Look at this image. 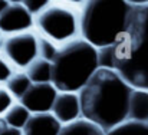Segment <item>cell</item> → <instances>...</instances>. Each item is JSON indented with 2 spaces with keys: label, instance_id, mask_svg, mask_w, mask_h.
I'll list each match as a JSON object with an SVG mask.
<instances>
[{
  "label": "cell",
  "instance_id": "obj_1",
  "mask_svg": "<svg viewBox=\"0 0 148 135\" xmlns=\"http://www.w3.org/2000/svg\"><path fill=\"white\" fill-rule=\"evenodd\" d=\"M131 88L114 69L99 68L79 90L82 118L105 132L128 121Z\"/></svg>",
  "mask_w": 148,
  "mask_h": 135
},
{
  "label": "cell",
  "instance_id": "obj_2",
  "mask_svg": "<svg viewBox=\"0 0 148 135\" xmlns=\"http://www.w3.org/2000/svg\"><path fill=\"white\" fill-rule=\"evenodd\" d=\"M127 26L114 49V71L134 89L148 90V0H131Z\"/></svg>",
  "mask_w": 148,
  "mask_h": 135
},
{
  "label": "cell",
  "instance_id": "obj_3",
  "mask_svg": "<svg viewBox=\"0 0 148 135\" xmlns=\"http://www.w3.org/2000/svg\"><path fill=\"white\" fill-rule=\"evenodd\" d=\"M52 84L58 92L79 93L99 69L98 49L79 38L59 46L52 60Z\"/></svg>",
  "mask_w": 148,
  "mask_h": 135
},
{
  "label": "cell",
  "instance_id": "obj_4",
  "mask_svg": "<svg viewBox=\"0 0 148 135\" xmlns=\"http://www.w3.org/2000/svg\"><path fill=\"white\" fill-rule=\"evenodd\" d=\"M130 1H85L81 9V38L103 49L114 46L127 26Z\"/></svg>",
  "mask_w": 148,
  "mask_h": 135
},
{
  "label": "cell",
  "instance_id": "obj_5",
  "mask_svg": "<svg viewBox=\"0 0 148 135\" xmlns=\"http://www.w3.org/2000/svg\"><path fill=\"white\" fill-rule=\"evenodd\" d=\"M84 3L49 1V4L35 16L33 27L36 35L62 46L81 38V9Z\"/></svg>",
  "mask_w": 148,
  "mask_h": 135
},
{
  "label": "cell",
  "instance_id": "obj_6",
  "mask_svg": "<svg viewBox=\"0 0 148 135\" xmlns=\"http://www.w3.org/2000/svg\"><path fill=\"white\" fill-rule=\"evenodd\" d=\"M1 55L13 65V68L26 71L29 65L39 58L38 35L33 32H25L4 36Z\"/></svg>",
  "mask_w": 148,
  "mask_h": 135
},
{
  "label": "cell",
  "instance_id": "obj_7",
  "mask_svg": "<svg viewBox=\"0 0 148 135\" xmlns=\"http://www.w3.org/2000/svg\"><path fill=\"white\" fill-rule=\"evenodd\" d=\"M35 17L22 1H10V6L0 14V32L6 36L30 32Z\"/></svg>",
  "mask_w": 148,
  "mask_h": 135
},
{
  "label": "cell",
  "instance_id": "obj_8",
  "mask_svg": "<svg viewBox=\"0 0 148 135\" xmlns=\"http://www.w3.org/2000/svg\"><path fill=\"white\" fill-rule=\"evenodd\" d=\"M58 93L59 92L53 84H32V86L19 102L30 114L50 112Z\"/></svg>",
  "mask_w": 148,
  "mask_h": 135
},
{
  "label": "cell",
  "instance_id": "obj_9",
  "mask_svg": "<svg viewBox=\"0 0 148 135\" xmlns=\"http://www.w3.org/2000/svg\"><path fill=\"white\" fill-rule=\"evenodd\" d=\"M53 116L62 124L68 125L71 122H75L82 118V111H81V99L79 93L73 92H59L52 111Z\"/></svg>",
  "mask_w": 148,
  "mask_h": 135
},
{
  "label": "cell",
  "instance_id": "obj_10",
  "mask_svg": "<svg viewBox=\"0 0 148 135\" xmlns=\"http://www.w3.org/2000/svg\"><path fill=\"white\" fill-rule=\"evenodd\" d=\"M62 127L52 112H43L32 114L22 131L23 135H59Z\"/></svg>",
  "mask_w": 148,
  "mask_h": 135
},
{
  "label": "cell",
  "instance_id": "obj_11",
  "mask_svg": "<svg viewBox=\"0 0 148 135\" xmlns=\"http://www.w3.org/2000/svg\"><path fill=\"white\" fill-rule=\"evenodd\" d=\"M128 121L148 124V90H132L128 105Z\"/></svg>",
  "mask_w": 148,
  "mask_h": 135
},
{
  "label": "cell",
  "instance_id": "obj_12",
  "mask_svg": "<svg viewBox=\"0 0 148 135\" xmlns=\"http://www.w3.org/2000/svg\"><path fill=\"white\" fill-rule=\"evenodd\" d=\"M32 81V84H52L53 76V66L52 62L38 58L35 62L29 65V68L25 71Z\"/></svg>",
  "mask_w": 148,
  "mask_h": 135
},
{
  "label": "cell",
  "instance_id": "obj_13",
  "mask_svg": "<svg viewBox=\"0 0 148 135\" xmlns=\"http://www.w3.org/2000/svg\"><path fill=\"white\" fill-rule=\"evenodd\" d=\"M59 135H106V132L98 125L86 121L85 118H81L75 122L63 125Z\"/></svg>",
  "mask_w": 148,
  "mask_h": 135
},
{
  "label": "cell",
  "instance_id": "obj_14",
  "mask_svg": "<svg viewBox=\"0 0 148 135\" xmlns=\"http://www.w3.org/2000/svg\"><path fill=\"white\" fill-rule=\"evenodd\" d=\"M30 86H32V81L29 79V76L25 71L14 72V75L6 84V89L9 90V93L14 99H19V101L23 98V95L29 90Z\"/></svg>",
  "mask_w": 148,
  "mask_h": 135
},
{
  "label": "cell",
  "instance_id": "obj_15",
  "mask_svg": "<svg viewBox=\"0 0 148 135\" xmlns=\"http://www.w3.org/2000/svg\"><path fill=\"white\" fill-rule=\"evenodd\" d=\"M30 112L20 103V102H14L13 106L6 112V115L3 116L6 124L10 125V127H14V128H19V130H23V127L26 125V122L29 121L30 118Z\"/></svg>",
  "mask_w": 148,
  "mask_h": 135
},
{
  "label": "cell",
  "instance_id": "obj_16",
  "mask_svg": "<svg viewBox=\"0 0 148 135\" xmlns=\"http://www.w3.org/2000/svg\"><path fill=\"white\" fill-rule=\"evenodd\" d=\"M106 135H148V124L125 121L121 125L108 131Z\"/></svg>",
  "mask_w": 148,
  "mask_h": 135
},
{
  "label": "cell",
  "instance_id": "obj_17",
  "mask_svg": "<svg viewBox=\"0 0 148 135\" xmlns=\"http://www.w3.org/2000/svg\"><path fill=\"white\" fill-rule=\"evenodd\" d=\"M38 45H39V58L52 62L55 59L56 53H58L59 46L55 45L53 42H50L49 39H46V38L39 36V35H38Z\"/></svg>",
  "mask_w": 148,
  "mask_h": 135
},
{
  "label": "cell",
  "instance_id": "obj_18",
  "mask_svg": "<svg viewBox=\"0 0 148 135\" xmlns=\"http://www.w3.org/2000/svg\"><path fill=\"white\" fill-rule=\"evenodd\" d=\"M14 75V68L13 65L0 53V85H6L9 79Z\"/></svg>",
  "mask_w": 148,
  "mask_h": 135
},
{
  "label": "cell",
  "instance_id": "obj_19",
  "mask_svg": "<svg viewBox=\"0 0 148 135\" xmlns=\"http://www.w3.org/2000/svg\"><path fill=\"white\" fill-rule=\"evenodd\" d=\"M13 103H14V98L9 93L6 88L0 86V118L6 115V112L13 106Z\"/></svg>",
  "mask_w": 148,
  "mask_h": 135
},
{
  "label": "cell",
  "instance_id": "obj_20",
  "mask_svg": "<svg viewBox=\"0 0 148 135\" xmlns=\"http://www.w3.org/2000/svg\"><path fill=\"white\" fill-rule=\"evenodd\" d=\"M23 3V6L27 9V12L35 17L36 14H39L48 4H49V1H46V0H25V1H22Z\"/></svg>",
  "mask_w": 148,
  "mask_h": 135
},
{
  "label": "cell",
  "instance_id": "obj_21",
  "mask_svg": "<svg viewBox=\"0 0 148 135\" xmlns=\"http://www.w3.org/2000/svg\"><path fill=\"white\" fill-rule=\"evenodd\" d=\"M0 135H23V131L19 130V128H14V127L6 125V127L0 131Z\"/></svg>",
  "mask_w": 148,
  "mask_h": 135
},
{
  "label": "cell",
  "instance_id": "obj_22",
  "mask_svg": "<svg viewBox=\"0 0 148 135\" xmlns=\"http://www.w3.org/2000/svg\"><path fill=\"white\" fill-rule=\"evenodd\" d=\"M9 6H10V1H7V0H0V14H1Z\"/></svg>",
  "mask_w": 148,
  "mask_h": 135
},
{
  "label": "cell",
  "instance_id": "obj_23",
  "mask_svg": "<svg viewBox=\"0 0 148 135\" xmlns=\"http://www.w3.org/2000/svg\"><path fill=\"white\" fill-rule=\"evenodd\" d=\"M6 125H7V124H6L4 118H0V131H1V130H3V128H4Z\"/></svg>",
  "mask_w": 148,
  "mask_h": 135
},
{
  "label": "cell",
  "instance_id": "obj_24",
  "mask_svg": "<svg viewBox=\"0 0 148 135\" xmlns=\"http://www.w3.org/2000/svg\"><path fill=\"white\" fill-rule=\"evenodd\" d=\"M3 42H4V35L0 32V52H1V47H3Z\"/></svg>",
  "mask_w": 148,
  "mask_h": 135
}]
</instances>
